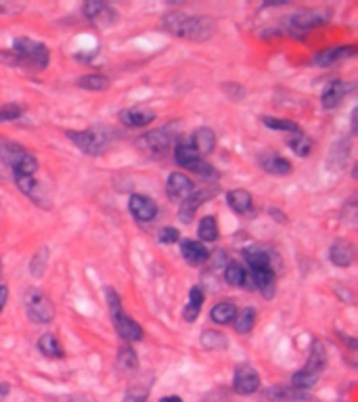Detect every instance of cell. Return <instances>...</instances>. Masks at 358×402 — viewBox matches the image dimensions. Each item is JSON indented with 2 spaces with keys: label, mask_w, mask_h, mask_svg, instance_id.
I'll return each mask as SVG.
<instances>
[{
  "label": "cell",
  "mask_w": 358,
  "mask_h": 402,
  "mask_svg": "<svg viewBox=\"0 0 358 402\" xmlns=\"http://www.w3.org/2000/svg\"><path fill=\"white\" fill-rule=\"evenodd\" d=\"M195 191L193 180L183 172H172L166 182V193L172 201H185Z\"/></svg>",
  "instance_id": "obj_11"
},
{
  "label": "cell",
  "mask_w": 358,
  "mask_h": 402,
  "mask_svg": "<svg viewBox=\"0 0 358 402\" xmlns=\"http://www.w3.org/2000/svg\"><path fill=\"white\" fill-rule=\"evenodd\" d=\"M174 138L176 134L172 132V126H164V128L151 130L147 134H142L140 138H136V147L151 158H162L174 145Z\"/></svg>",
  "instance_id": "obj_5"
},
{
  "label": "cell",
  "mask_w": 358,
  "mask_h": 402,
  "mask_svg": "<svg viewBox=\"0 0 358 402\" xmlns=\"http://www.w3.org/2000/svg\"><path fill=\"white\" fill-rule=\"evenodd\" d=\"M256 310L254 308H243L241 312H237V316H235V321H233V325H235V331L237 334H241V336H245V334H249L254 329V325H256Z\"/></svg>",
  "instance_id": "obj_32"
},
{
  "label": "cell",
  "mask_w": 358,
  "mask_h": 402,
  "mask_svg": "<svg viewBox=\"0 0 358 402\" xmlns=\"http://www.w3.org/2000/svg\"><path fill=\"white\" fill-rule=\"evenodd\" d=\"M162 27L176 38L191 42H205L216 34V21L207 15H187V13H168L162 19Z\"/></svg>",
  "instance_id": "obj_1"
},
{
  "label": "cell",
  "mask_w": 358,
  "mask_h": 402,
  "mask_svg": "<svg viewBox=\"0 0 358 402\" xmlns=\"http://www.w3.org/2000/svg\"><path fill=\"white\" fill-rule=\"evenodd\" d=\"M260 388V375L252 364H239L233 375V390L241 396H249L258 392Z\"/></svg>",
  "instance_id": "obj_10"
},
{
  "label": "cell",
  "mask_w": 358,
  "mask_h": 402,
  "mask_svg": "<svg viewBox=\"0 0 358 402\" xmlns=\"http://www.w3.org/2000/svg\"><path fill=\"white\" fill-rule=\"evenodd\" d=\"M82 13L88 21L97 23V25H112L118 21V13L114 7L110 5H105V3H97V0H92V3H86L82 7Z\"/></svg>",
  "instance_id": "obj_13"
},
{
  "label": "cell",
  "mask_w": 358,
  "mask_h": 402,
  "mask_svg": "<svg viewBox=\"0 0 358 402\" xmlns=\"http://www.w3.org/2000/svg\"><path fill=\"white\" fill-rule=\"evenodd\" d=\"M227 338L218 331H212V329H205L201 334V346L207 350H225L227 348Z\"/></svg>",
  "instance_id": "obj_37"
},
{
  "label": "cell",
  "mask_w": 358,
  "mask_h": 402,
  "mask_svg": "<svg viewBox=\"0 0 358 402\" xmlns=\"http://www.w3.org/2000/svg\"><path fill=\"white\" fill-rule=\"evenodd\" d=\"M191 147L201 155H209L214 153V149H216V134H214L212 128H197L193 132V142H191Z\"/></svg>",
  "instance_id": "obj_20"
},
{
  "label": "cell",
  "mask_w": 358,
  "mask_h": 402,
  "mask_svg": "<svg viewBox=\"0 0 358 402\" xmlns=\"http://www.w3.org/2000/svg\"><path fill=\"white\" fill-rule=\"evenodd\" d=\"M65 134L86 155H101L107 147V138L94 130H69Z\"/></svg>",
  "instance_id": "obj_6"
},
{
  "label": "cell",
  "mask_w": 358,
  "mask_h": 402,
  "mask_svg": "<svg viewBox=\"0 0 358 402\" xmlns=\"http://www.w3.org/2000/svg\"><path fill=\"white\" fill-rule=\"evenodd\" d=\"M225 281L231 287H243L245 285V268L241 264H237V262H231L225 268Z\"/></svg>",
  "instance_id": "obj_38"
},
{
  "label": "cell",
  "mask_w": 358,
  "mask_h": 402,
  "mask_svg": "<svg viewBox=\"0 0 358 402\" xmlns=\"http://www.w3.org/2000/svg\"><path fill=\"white\" fill-rule=\"evenodd\" d=\"M147 396H149V390H140V388H130L124 396L122 402H147Z\"/></svg>",
  "instance_id": "obj_42"
},
{
  "label": "cell",
  "mask_w": 358,
  "mask_h": 402,
  "mask_svg": "<svg viewBox=\"0 0 358 402\" xmlns=\"http://www.w3.org/2000/svg\"><path fill=\"white\" fill-rule=\"evenodd\" d=\"M128 210L130 214L136 218L140 223H151L153 218L157 216V203L147 197V195H140V193H134L128 201Z\"/></svg>",
  "instance_id": "obj_12"
},
{
  "label": "cell",
  "mask_w": 358,
  "mask_h": 402,
  "mask_svg": "<svg viewBox=\"0 0 358 402\" xmlns=\"http://www.w3.org/2000/svg\"><path fill=\"white\" fill-rule=\"evenodd\" d=\"M227 203H229V208L233 212L247 214L249 210L254 208V197H252V193L245 191V189H233V191L227 193Z\"/></svg>",
  "instance_id": "obj_23"
},
{
  "label": "cell",
  "mask_w": 358,
  "mask_h": 402,
  "mask_svg": "<svg viewBox=\"0 0 358 402\" xmlns=\"http://www.w3.org/2000/svg\"><path fill=\"white\" fill-rule=\"evenodd\" d=\"M237 312L239 310H237V306L233 302H220V304H216V306L212 308L209 318L216 323V325H231L235 321Z\"/></svg>",
  "instance_id": "obj_29"
},
{
  "label": "cell",
  "mask_w": 358,
  "mask_h": 402,
  "mask_svg": "<svg viewBox=\"0 0 358 402\" xmlns=\"http://www.w3.org/2000/svg\"><path fill=\"white\" fill-rule=\"evenodd\" d=\"M344 97H346V84L335 80L325 86L323 95H320V105H323V109H335Z\"/></svg>",
  "instance_id": "obj_24"
},
{
  "label": "cell",
  "mask_w": 358,
  "mask_h": 402,
  "mask_svg": "<svg viewBox=\"0 0 358 402\" xmlns=\"http://www.w3.org/2000/svg\"><path fill=\"white\" fill-rule=\"evenodd\" d=\"M105 300H107V308H110L112 321L124 312V308H122V300H120V296H118V291H116V289L107 287V289H105Z\"/></svg>",
  "instance_id": "obj_40"
},
{
  "label": "cell",
  "mask_w": 358,
  "mask_h": 402,
  "mask_svg": "<svg viewBox=\"0 0 358 402\" xmlns=\"http://www.w3.org/2000/svg\"><path fill=\"white\" fill-rule=\"evenodd\" d=\"M329 11L327 9H308V11H300L296 15H290L287 19V27L290 32H306L312 27H318L329 21Z\"/></svg>",
  "instance_id": "obj_8"
},
{
  "label": "cell",
  "mask_w": 358,
  "mask_h": 402,
  "mask_svg": "<svg viewBox=\"0 0 358 402\" xmlns=\"http://www.w3.org/2000/svg\"><path fill=\"white\" fill-rule=\"evenodd\" d=\"M178 239H181V233H178L174 227H164V229L159 231V235H157V241H159V243H166V245H172V243H176Z\"/></svg>",
  "instance_id": "obj_41"
},
{
  "label": "cell",
  "mask_w": 358,
  "mask_h": 402,
  "mask_svg": "<svg viewBox=\"0 0 358 402\" xmlns=\"http://www.w3.org/2000/svg\"><path fill=\"white\" fill-rule=\"evenodd\" d=\"M329 260L340 268L350 266L354 262V245L348 239H335L329 247Z\"/></svg>",
  "instance_id": "obj_18"
},
{
  "label": "cell",
  "mask_w": 358,
  "mask_h": 402,
  "mask_svg": "<svg viewBox=\"0 0 358 402\" xmlns=\"http://www.w3.org/2000/svg\"><path fill=\"white\" fill-rule=\"evenodd\" d=\"M197 235L201 239V243H212V241H216L220 231H218V221H216V216H203L201 218V223L197 227Z\"/></svg>",
  "instance_id": "obj_30"
},
{
  "label": "cell",
  "mask_w": 358,
  "mask_h": 402,
  "mask_svg": "<svg viewBox=\"0 0 358 402\" xmlns=\"http://www.w3.org/2000/svg\"><path fill=\"white\" fill-rule=\"evenodd\" d=\"M174 160H176V164L181 166V168H193L201 158H199V153L191 147V145H187V142H181V145H176L174 147Z\"/></svg>",
  "instance_id": "obj_28"
},
{
  "label": "cell",
  "mask_w": 358,
  "mask_h": 402,
  "mask_svg": "<svg viewBox=\"0 0 358 402\" xmlns=\"http://www.w3.org/2000/svg\"><path fill=\"white\" fill-rule=\"evenodd\" d=\"M243 258L245 262L252 266V271L256 268H270V255L266 249L258 247V245H252V247H245L243 249Z\"/></svg>",
  "instance_id": "obj_25"
},
{
  "label": "cell",
  "mask_w": 358,
  "mask_h": 402,
  "mask_svg": "<svg viewBox=\"0 0 358 402\" xmlns=\"http://www.w3.org/2000/svg\"><path fill=\"white\" fill-rule=\"evenodd\" d=\"M13 178H15L17 189H19L27 199H31L36 205H47L49 197H47V193H44L42 182H38L34 176H13Z\"/></svg>",
  "instance_id": "obj_14"
},
{
  "label": "cell",
  "mask_w": 358,
  "mask_h": 402,
  "mask_svg": "<svg viewBox=\"0 0 358 402\" xmlns=\"http://www.w3.org/2000/svg\"><path fill=\"white\" fill-rule=\"evenodd\" d=\"M254 281L260 289V294L264 298H272L277 291V279L270 268H256L254 271Z\"/></svg>",
  "instance_id": "obj_26"
},
{
  "label": "cell",
  "mask_w": 358,
  "mask_h": 402,
  "mask_svg": "<svg viewBox=\"0 0 358 402\" xmlns=\"http://www.w3.org/2000/svg\"><path fill=\"white\" fill-rule=\"evenodd\" d=\"M181 253H183L185 262L191 264V266H199L209 258L207 247L201 241H193V239H187V241L181 243Z\"/></svg>",
  "instance_id": "obj_19"
},
{
  "label": "cell",
  "mask_w": 358,
  "mask_h": 402,
  "mask_svg": "<svg viewBox=\"0 0 358 402\" xmlns=\"http://www.w3.org/2000/svg\"><path fill=\"white\" fill-rule=\"evenodd\" d=\"M7 300H9V289L5 285H0V312L5 310L7 306Z\"/></svg>",
  "instance_id": "obj_44"
},
{
  "label": "cell",
  "mask_w": 358,
  "mask_h": 402,
  "mask_svg": "<svg viewBox=\"0 0 358 402\" xmlns=\"http://www.w3.org/2000/svg\"><path fill=\"white\" fill-rule=\"evenodd\" d=\"M9 392H11L9 384H0V402H3V400L9 396Z\"/></svg>",
  "instance_id": "obj_45"
},
{
  "label": "cell",
  "mask_w": 358,
  "mask_h": 402,
  "mask_svg": "<svg viewBox=\"0 0 358 402\" xmlns=\"http://www.w3.org/2000/svg\"><path fill=\"white\" fill-rule=\"evenodd\" d=\"M116 364H118V369H120V371H124V373L134 371V369L138 367L136 352H134L130 346H122V348H120V352H118V360H116Z\"/></svg>",
  "instance_id": "obj_35"
},
{
  "label": "cell",
  "mask_w": 358,
  "mask_h": 402,
  "mask_svg": "<svg viewBox=\"0 0 358 402\" xmlns=\"http://www.w3.org/2000/svg\"><path fill=\"white\" fill-rule=\"evenodd\" d=\"M25 310H27V316L34 321V323H51L53 316H55V308H53V302L42 294V291H29L27 298H25Z\"/></svg>",
  "instance_id": "obj_7"
},
{
  "label": "cell",
  "mask_w": 358,
  "mask_h": 402,
  "mask_svg": "<svg viewBox=\"0 0 358 402\" xmlns=\"http://www.w3.org/2000/svg\"><path fill=\"white\" fill-rule=\"evenodd\" d=\"M348 158H350V138H340V140H335V145H333L331 151H329V158H327L329 170H333V172L344 170Z\"/></svg>",
  "instance_id": "obj_22"
},
{
  "label": "cell",
  "mask_w": 358,
  "mask_h": 402,
  "mask_svg": "<svg viewBox=\"0 0 358 402\" xmlns=\"http://www.w3.org/2000/svg\"><path fill=\"white\" fill-rule=\"evenodd\" d=\"M356 53V47L352 45H346V47H333V49H323L314 55V65L316 67H331L348 57H354Z\"/></svg>",
  "instance_id": "obj_16"
},
{
  "label": "cell",
  "mask_w": 358,
  "mask_h": 402,
  "mask_svg": "<svg viewBox=\"0 0 358 402\" xmlns=\"http://www.w3.org/2000/svg\"><path fill=\"white\" fill-rule=\"evenodd\" d=\"M25 114V107L17 105V103H7L0 107V124H5V122H15L19 120L21 116Z\"/></svg>",
  "instance_id": "obj_39"
},
{
  "label": "cell",
  "mask_w": 358,
  "mask_h": 402,
  "mask_svg": "<svg viewBox=\"0 0 358 402\" xmlns=\"http://www.w3.org/2000/svg\"><path fill=\"white\" fill-rule=\"evenodd\" d=\"M78 86L84 90H94V92L107 90L110 88V78H105L103 74H86L78 78Z\"/></svg>",
  "instance_id": "obj_34"
},
{
  "label": "cell",
  "mask_w": 358,
  "mask_h": 402,
  "mask_svg": "<svg viewBox=\"0 0 358 402\" xmlns=\"http://www.w3.org/2000/svg\"><path fill=\"white\" fill-rule=\"evenodd\" d=\"M71 402H92V400H86V398L78 396V398H71Z\"/></svg>",
  "instance_id": "obj_47"
},
{
  "label": "cell",
  "mask_w": 358,
  "mask_h": 402,
  "mask_svg": "<svg viewBox=\"0 0 358 402\" xmlns=\"http://www.w3.org/2000/svg\"><path fill=\"white\" fill-rule=\"evenodd\" d=\"M258 162H260L262 170L268 172V174H274V176H287V174H292V164L285 160V158L277 155V153H262Z\"/></svg>",
  "instance_id": "obj_21"
},
{
  "label": "cell",
  "mask_w": 358,
  "mask_h": 402,
  "mask_svg": "<svg viewBox=\"0 0 358 402\" xmlns=\"http://www.w3.org/2000/svg\"><path fill=\"white\" fill-rule=\"evenodd\" d=\"M157 402H183V398H181V396H164V398H159Z\"/></svg>",
  "instance_id": "obj_46"
},
{
  "label": "cell",
  "mask_w": 358,
  "mask_h": 402,
  "mask_svg": "<svg viewBox=\"0 0 358 402\" xmlns=\"http://www.w3.org/2000/svg\"><path fill=\"white\" fill-rule=\"evenodd\" d=\"M38 350L47 356V358H63V348L59 344V340L53 336V334H44L40 340H38Z\"/></svg>",
  "instance_id": "obj_33"
},
{
  "label": "cell",
  "mask_w": 358,
  "mask_h": 402,
  "mask_svg": "<svg viewBox=\"0 0 358 402\" xmlns=\"http://www.w3.org/2000/svg\"><path fill=\"white\" fill-rule=\"evenodd\" d=\"M203 298H205L203 296V289L199 285L191 287V291H189V304H187V308L183 312V316H185L187 323H195L197 321L199 310H201V304H203Z\"/></svg>",
  "instance_id": "obj_27"
},
{
  "label": "cell",
  "mask_w": 358,
  "mask_h": 402,
  "mask_svg": "<svg viewBox=\"0 0 358 402\" xmlns=\"http://www.w3.org/2000/svg\"><path fill=\"white\" fill-rule=\"evenodd\" d=\"M114 327H116V331H118V336L122 338L124 344H134V342H140L142 340V329H140V325L134 318H130L126 312H122L120 316L114 318Z\"/></svg>",
  "instance_id": "obj_15"
},
{
  "label": "cell",
  "mask_w": 358,
  "mask_h": 402,
  "mask_svg": "<svg viewBox=\"0 0 358 402\" xmlns=\"http://www.w3.org/2000/svg\"><path fill=\"white\" fill-rule=\"evenodd\" d=\"M191 172H195V174L203 176V178H216V170H214V166L205 164L203 160H199V162L191 168Z\"/></svg>",
  "instance_id": "obj_43"
},
{
  "label": "cell",
  "mask_w": 358,
  "mask_h": 402,
  "mask_svg": "<svg viewBox=\"0 0 358 402\" xmlns=\"http://www.w3.org/2000/svg\"><path fill=\"white\" fill-rule=\"evenodd\" d=\"M49 47L42 42H36L29 38H15L11 51L0 53V61H5L13 67L19 69H29V71H42L49 67Z\"/></svg>",
  "instance_id": "obj_2"
},
{
  "label": "cell",
  "mask_w": 358,
  "mask_h": 402,
  "mask_svg": "<svg viewBox=\"0 0 358 402\" xmlns=\"http://www.w3.org/2000/svg\"><path fill=\"white\" fill-rule=\"evenodd\" d=\"M0 164L13 176H34L38 170V160L13 140H0Z\"/></svg>",
  "instance_id": "obj_4"
},
{
  "label": "cell",
  "mask_w": 358,
  "mask_h": 402,
  "mask_svg": "<svg viewBox=\"0 0 358 402\" xmlns=\"http://www.w3.org/2000/svg\"><path fill=\"white\" fill-rule=\"evenodd\" d=\"M325 367H327V350H325L323 342L314 340L306 364L298 373H294V377H292V388H296L300 392L302 390H310L320 379Z\"/></svg>",
  "instance_id": "obj_3"
},
{
  "label": "cell",
  "mask_w": 358,
  "mask_h": 402,
  "mask_svg": "<svg viewBox=\"0 0 358 402\" xmlns=\"http://www.w3.org/2000/svg\"><path fill=\"white\" fill-rule=\"evenodd\" d=\"M287 145H290V149H292L298 158H308V155L312 153V140H310L302 130L290 134Z\"/></svg>",
  "instance_id": "obj_31"
},
{
  "label": "cell",
  "mask_w": 358,
  "mask_h": 402,
  "mask_svg": "<svg viewBox=\"0 0 358 402\" xmlns=\"http://www.w3.org/2000/svg\"><path fill=\"white\" fill-rule=\"evenodd\" d=\"M218 195V189L216 187H209V189H201V191H193L185 201H181V210H178V218H181V223L189 225L193 221V216L197 214V210Z\"/></svg>",
  "instance_id": "obj_9"
},
{
  "label": "cell",
  "mask_w": 358,
  "mask_h": 402,
  "mask_svg": "<svg viewBox=\"0 0 358 402\" xmlns=\"http://www.w3.org/2000/svg\"><path fill=\"white\" fill-rule=\"evenodd\" d=\"M155 120V114L151 109H140V107H132V109H124L120 112V122L128 128H145Z\"/></svg>",
  "instance_id": "obj_17"
},
{
  "label": "cell",
  "mask_w": 358,
  "mask_h": 402,
  "mask_svg": "<svg viewBox=\"0 0 358 402\" xmlns=\"http://www.w3.org/2000/svg\"><path fill=\"white\" fill-rule=\"evenodd\" d=\"M262 124L270 130H281V132H298L300 126L294 120H283V118H272V116H262Z\"/></svg>",
  "instance_id": "obj_36"
},
{
  "label": "cell",
  "mask_w": 358,
  "mask_h": 402,
  "mask_svg": "<svg viewBox=\"0 0 358 402\" xmlns=\"http://www.w3.org/2000/svg\"><path fill=\"white\" fill-rule=\"evenodd\" d=\"M0 275H3V260H0Z\"/></svg>",
  "instance_id": "obj_48"
}]
</instances>
